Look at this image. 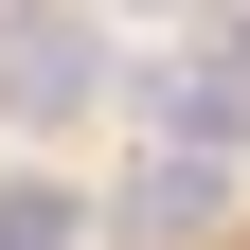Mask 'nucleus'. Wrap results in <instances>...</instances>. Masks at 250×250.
Returning a JSON list of instances; mask_svg holds the SVG:
<instances>
[{
  "label": "nucleus",
  "instance_id": "f257e3e1",
  "mask_svg": "<svg viewBox=\"0 0 250 250\" xmlns=\"http://www.w3.org/2000/svg\"><path fill=\"white\" fill-rule=\"evenodd\" d=\"M89 89H107V36L54 18V0H0V107H18V125H72Z\"/></svg>",
  "mask_w": 250,
  "mask_h": 250
},
{
  "label": "nucleus",
  "instance_id": "f03ea898",
  "mask_svg": "<svg viewBox=\"0 0 250 250\" xmlns=\"http://www.w3.org/2000/svg\"><path fill=\"white\" fill-rule=\"evenodd\" d=\"M143 107H161V161H232V143H250V72H232V54H197V72H161Z\"/></svg>",
  "mask_w": 250,
  "mask_h": 250
},
{
  "label": "nucleus",
  "instance_id": "7ed1b4c3",
  "mask_svg": "<svg viewBox=\"0 0 250 250\" xmlns=\"http://www.w3.org/2000/svg\"><path fill=\"white\" fill-rule=\"evenodd\" d=\"M214 214H232V161H143V179H125V232H143V250L214 232Z\"/></svg>",
  "mask_w": 250,
  "mask_h": 250
},
{
  "label": "nucleus",
  "instance_id": "20e7f679",
  "mask_svg": "<svg viewBox=\"0 0 250 250\" xmlns=\"http://www.w3.org/2000/svg\"><path fill=\"white\" fill-rule=\"evenodd\" d=\"M72 232H89L72 179H0V250H72Z\"/></svg>",
  "mask_w": 250,
  "mask_h": 250
},
{
  "label": "nucleus",
  "instance_id": "39448f33",
  "mask_svg": "<svg viewBox=\"0 0 250 250\" xmlns=\"http://www.w3.org/2000/svg\"><path fill=\"white\" fill-rule=\"evenodd\" d=\"M232 72H250V18H232Z\"/></svg>",
  "mask_w": 250,
  "mask_h": 250
}]
</instances>
